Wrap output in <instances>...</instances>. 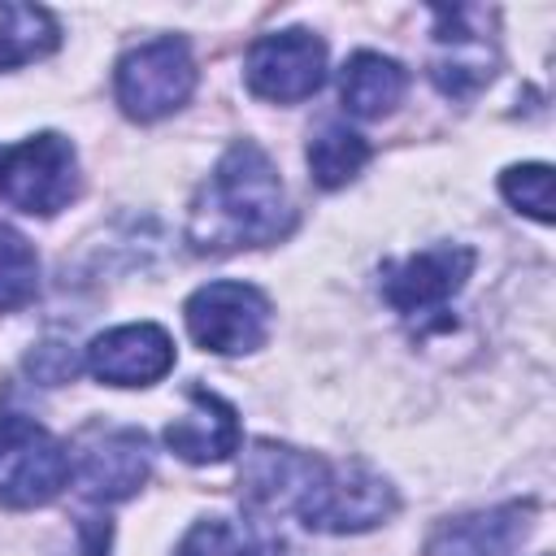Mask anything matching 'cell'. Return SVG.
Segmentation results:
<instances>
[{
    "mask_svg": "<svg viewBox=\"0 0 556 556\" xmlns=\"http://www.w3.org/2000/svg\"><path fill=\"white\" fill-rule=\"evenodd\" d=\"M374 148L365 135H356L352 126L343 122H326L313 139H308V174L317 187L334 191V187H348L365 165H369Z\"/></svg>",
    "mask_w": 556,
    "mask_h": 556,
    "instance_id": "e0dca14e",
    "label": "cell"
},
{
    "mask_svg": "<svg viewBox=\"0 0 556 556\" xmlns=\"http://www.w3.org/2000/svg\"><path fill=\"white\" fill-rule=\"evenodd\" d=\"M395 504H400L395 486L378 469L361 460H343V465L326 460L317 486L308 491L295 517L317 534H361L382 526L395 513Z\"/></svg>",
    "mask_w": 556,
    "mask_h": 556,
    "instance_id": "8992f818",
    "label": "cell"
},
{
    "mask_svg": "<svg viewBox=\"0 0 556 556\" xmlns=\"http://www.w3.org/2000/svg\"><path fill=\"white\" fill-rule=\"evenodd\" d=\"M39 295V256L22 230L0 222V313H17Z\"/></svg>",
    "mask_w": 556,
    "mask_h": 556,
    "instance_id": "ac0fdd59",
    "label": "cell"
},
{
    "mask_svg": "<svg viewBox=\"0 0 556 556\" xmlns=\"http://www.w3.org/2000/svg\"><path fill=\"white\" fill-rule=\"evenodd\" d=\"M70 486V447L26 413L0 408V504L43 508Z\"/></svg>",
    "mask_w": 556,
    "mask_h": 556,
    "instance_id": "7a4b0ae2",
    "label": "cell"
},
{
    "mask_svg": "<svg viewBox=\"0 0 556 556\" xmlns=\"http://www.w3.org/2000/svg\"><path fill=\"white\" fill-rule=\"evenodd\" d=\"M187 334L217 356H243L265 348L274 326V304L252 282H208L182 304Z\"/></svg>",
    "mask_w": 556,
    "mask_h": 556,
    "instance_id": "277c9868",
    "label": "cell"
},
{
    "mask_svg": "<svg viewBox=\"0 0 556 556\" xmlns=\"http://www.w3.org/2000/svg\"><path fill=\"white\" fill-rule=\"evenodd\" d=\"M56 43H61V26L48 9L0 0V70L30 65V61L56 52Z\"/></svg>",
    "mask_w": 556,
    "mask_h": 556,
    "instance_id": "2e32d148",
    "label": "cell"
},
{
    "mask_svg": "<svg viewBox=\"0 0 556 556\" xmlns=\"http://www.w3.org/2000/svg\"><path fill=\"white\" fill-rule=\"evenodd\" d=\"M495 13L486 9H434V56H430V78L443 96L465 100L482 91L495 74V35L486 30Z\"/></svg>",
    "mask_w": 556,
    "mask_h": 556,
    "instance_id": "ba28073f",
    "label": "cell"
},
{
    "mask_svg": "<svg viewBox=\"0 0 556 556\" xmlns=\"http://www.w3.org/2000/svg\"><path fill=\"white\" fill-rule=\"evenodd\" d=\"M195 91L191 48L174 35L130 48L113 70V96L130 122H161L178 113Z\"/></svg>",
    "mask_w": 556,
    "mask_h": 556,
    "instance_id": "3957f363",
    "label": "cell"
},
{
    "mask_svg": "<svg viewBox=\"0 0 556 556\" xmlns=\"http://www.w3.org/2000/svg\"><path fill=\"white\" fill-rule=\"evenodd\" d=\"M152 473V452L148 434L135 426H104L91 421L78 430L70 447V478L91 504H117L130 500Z\"/></svg>",
    "mask_w": 556,
    "mask_h": 556,
    "instance_id": "52a82bcc",
    "label": "cell"
},
{
    "mask_svg": "<svg viewBox=\"0 0 556 556\" xmlns=\"http://www.w3.org/2000/svg\"><path fill=\"white\" fill-rule=\"evenodd\" d=\"M87 369L109 387H152L174 369V339L156 321L113 326L91 339Z\"/></svg>",
    "mask_w": 556,
    "mask_h": 556,
    "instance_id": "7c38bea8",
    "label": "cell"
},
{
    "mask_svg": "<svg viewBox=\"0 0 556 556\" xmlns=\"http://www.w3.org/2000/svg\"><path fill=\"white\" fill-rule=\"evenodd\" d=\"M295 213L287 204V187L269 161V152L252 139H239L222 152L208 182L200 187L187 222V239L195 252H239L278 243L291 230Z\"/></svg>",
    "mask_w": 556,
    "mask_h": 556,
    "instance_id": "6da1fadb",
    "label": "cell"
},
{
    "mask_svg": "<svg viewBox=\"0 0 556 556\" xmlns=\"http://www.w3.org/2000/svg\"><path fill=\"white\" fill-rule=\"evenodd\" d=\"M174 556H261V547H256L252 530H243L239 521L208 517V521H195L182 534V543H178Z\"/></svg>",
    "mask_w": 556,
    "mask_h": 556,
    "instance_id": "ffe728a7",
    "label": "cell"
},
{
    "mask_svg": "<svg viewBox=\"0 0 556 556\" xmlns=\"http://www.w3.org/2000/svg\"><path fill=\"white\" fill-rule=\"evenodd\" d=\"M408 91V74L400 61L382 56V52H352L343 61V74H339V100L352 117H387Z\"/></svg>",
    "mask_w": 556,
    "mask_h": 556,
    "instance_id": "9a60e30c",
    "label": "cell"
},
{
    "mask_svg": "<svg viewBox=\"0 0 556 556\" xmlns=\"http://www.w3.org/2000/svg\"><path fill=\"white\" fill-rule=\"evenodd\" d=\"M326 460L274 439H252V447L243 452V469H239V486L243 500L256 513H300V504L308 500V491L317 486Z\"/></svg>",
    "mask_w": 556,
    "mask_h": 556,
    "instance_id": "8fae6325",
    "label": "cell"
},
{
    "mask_svg": "<svg viewBox=\"0 0 556 556\" xmlns=\"http://www.w3.org/2000/svg\"><path fill=\"white\" fill-rule=\"evenodd\" d=\"M500 191H504V200H508L517 213H526V217L552 226V217H556V213H552V165H543V161L508 165V169L500 174Z\"/></svg>",
    "mask_w": 556,
    "mask_h": 556,
    "instance_id": "d6986e66",
    "label": "cell"
},
{
    "mask_svg": "<svg viewBox=\"0 0 556 556\" xmlns=\"http://www.w3.org/2000/svg\"><path fill=\"white\" fill-rule=\"evenodd\" d=\"M478 256L473 248L465 243H434V248H421L404 261H391L382 265V300L395 308V313H430V308H443L473 274Z\"/></svg>",
    "mask_w": 556,
    "mask_h": 556,
    "instance_id": "30bf717a",
    "label": "cell"
},
{
    "mask_svg": "<svg viewBox=\"0 0 556 556\" xmlns=\"http://www.w3.org/2000/svg\"><path fill=\"white\" fill-rule=\"evenodd\" d=\"M0 195L30 213L52 217L78 195V152L65 135L43 130L0 152Z\"/></svg>",
    "mask_w": 556,
    "mask_h": 556,
    "instance_id": "5b68a950",
    "label": "cell"
},
{
    "mask_svg": "<svg viewBox=\"0 0 556 556\" xmlns=\"http://www.w3.org/2000/svg\"><path fill=\"white\" fill-rule=\"evenodd\" d=\"M243 78L269 104H300L326 83V43L304 26L261 35L243 56Z\"/></svg>",
    "mask_w": 556,
    "mask_h": 556,
    "instance_id": "9c48e42d",
    "label": "cell"
},
{
    "mask_svg": "<svg viewBox=\"0 0 556 556\" xmlns=\"http://www.w3.org/2000/svg\"><path fill=\"white\" fill-rule=\"evenodd\" d=\"M239 413L208 387H187V413L165 426V447L187 465H217L239 452Z\"/></svg>",
    "mask_w": 556,
    "mask_h": 556,
    "instance_id": "4fadbf2b",
    "label": "cell"
},
{
    "mask_svg": "<svg viewBox=\"0 0 556 556\" xmlns=\"http://www.w3.org/2000/svg\"><path fill=\"white\" fill-rule=\"evenodd\" d=\"M530 513L534 504H500L486 513L452 517L430 534L426 556H508L526 539Z\"/></svg>",
    "mask_w": 556,
    "mask_h": 556,
    "instance_id": "5bb4252c",
    "label": "cell"
},
{
    "mask_svg": "<svg viewBox=\"0 0 556 556\" xmlns=\"http://www.w3.org/2000/svg\"><path fill=\"white\" fill-rule=\"evenodd\" d=\"M30 369L43 378V382H65V378H74V356L61 348V343H43V348H35L30 352Z\"/></svg>",
    "mask_w": 556,
    "mask_h": 556,
    "instance_id": "44dd1931",
    "label": "cell"
}]
</instances>
